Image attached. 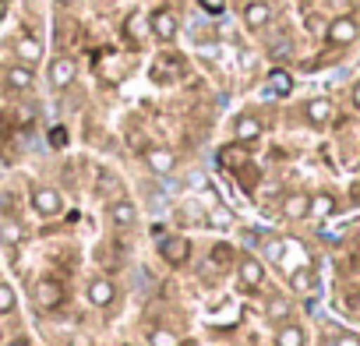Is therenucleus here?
Here are the masks:
<instances>
[{"instance_id": "f257e3e1", "label": "nucleus", "mask_w": 360, "mask_h": 346, "mask_svg": "<svg viewBox=\"0 0 360 346\" xmlns=\"http://www.w3.org/2000/svg\"><path fill=\"white\" fill-rule=\"evenodd\" d=\"M148 29H152V36H155V39L169 43V39H176V32H180V18H176L169 8H159V11L148 18Z\"/></svg>"}, {"instance_id": "f03ea898", "label": "nucleus", "mask_w": 360, "mask_h": 346, "mask_svg": "<svg viewBox=\"0 0 360 346\" xmlns=\"http://www.w3.org/2000/svg\"><path fill=\"white\" fill-rule=\"evenodd\" d=\"M32 209L50 219V216H60V212H64V198H60V191H53V188H36V191H32Z\"/></svg>"}, {"instance_id": "7ed1b4c3", "label": "nucleus", "mask_w": 360, "mask_h": 346, "mask_svg": "<svg viewBox=\"0 0 360 346\" xmlns=\"http://www.w3.org/2000/svg\"><path fill=\"white\" fill-rule=\"evenodd\" d=\"M356 36H360V25H356V18H349V15H342V18H335V22L328 25V43H332V46H349Z\"/></svg>"}, {"instance_id": "20e7f679", "label": "nucleus", "mask_w": 360, "mask_h": 346, "mask_svg": "<svg viewBox=\"0 0 360 346\" xmlns=\"http://www.w3.org/2000/svg\"><path fill=\"white\" fill-rule=\"evenodd\" d=\"M75 78H78V64H75L71 57H57V60L50 64V85H53V89H68Z\"/></svg>"}, {"instance_id": "39448f33", "label": "nucleus", "mask_w": 360, "mask_h": 346, "mask_svg": "<svg viewBox=\"0 0 360 346\" xmlns=\"http://www.w3.org/2000/svg\"><path fill=\"white\" fill-rule=\"evenodd\" d=\"M159 251H162V258H166L169 265H184V262L191 258V244H188V237H169V241L159 244Z\"/></svg>"}, {"instance_id": "423d86ee", "label": "nucleus", "mask_w": 360, "mask_h": 346, "mask_svg": "<svg viewBox=\"0 0 360 346\" xmlns=\"http://www.w3.org/2000/svg\"><path fill=\"white\" fill-rule=\"evenodd\" d=\"M36 300H39V307H46V311L60 307V300H64L60 283H57V279H39V283H36Z\"/></svg>"}, {"instance_id": "0eeeda50", "label": "nucleus", "mask_w": 360, "mask_h": 346, "mask_svg": "<svg viewBox=\"0 0 360 346\" xmlns=\"http://www.w3.org/2000/svg\"><path fill=\"white\" fill-rule=\"evenodd\" d=\"M272 22V8L265 4V0H251V4H244V25L248 29H265Z\"/></svg>"}, {"instance_id": "6e6552de", "label": "nucleus", "mask_w": 360, "mask_h": 346, "mask_svg": "<svg viewBox=\"0 0 360 346\" xmlns=\"http://www.w3.org/2000/svg\"><path fill=\"white\" fill-rule=\"evenodd\" d=\"M15 53H18V64H39L43 60V43L36 39V36H22L18 43H15Z\"/></svg>"}, {"instance_id": "1a4fd4ad", "label": "nucleus", "mask_w": 360, "mask_h": 346, "mask_svg": "<svg viewBox=\"0 0 360 346\" xmlns=\"http://www.w3.org/2000/svg\"><path fill=\"white\" fill-rule=\"evenodd\" d=\"M4 82H8V89L25 92V89H32L36 75H32V68H29V64H15V68H8V71H4Z\"/></svg>"}, {"instance_id": "9d476101", "label": "nucleus", "mask_w": 360, "mask_h": 346, "mask_svg": "<svg viewBox=\"0 0 360 346\" xmlns=\"http://www.w3.org/2000/svg\"><path fill=\"white\" fill-rule=\"evenodd\" d=\"M307 212H311V195L293 191V195L283 198V216H286V219H304Z\"/></svg>"}, {"instance_id": "9b49d317", "label": "nucleus", "mask_w": 360, "mask_h": 346, "mask_svg": "<svg viewBox=\"0 0 360 346\" xmlns=\"http://www.w3.org/2000/svg\"><path fill=\"white\" fill-rule=\"evenodd\" d=\"M113 297H117V290H113L110 279H92V283H89V304H96V307H110Z\"/></svg>"}, {"instance_id": "f8f14e48", "label": "nucleus", "mask_w": 360, "mask_h": 346, "mask_svg": "<svg viewBox=\"0 0 360 346\" xmlns=\"http://www.w3.org/2000/svg\"><path fill=\"white\" fill-rule=\"evenodd\" d=\"M237 272H240V283L244 286H262V279H265V269H262V262L258 258H240V265H237Z\"/></svg>"}, {"instance_id": "ddd939ff", "label": "nucleus", "mask_w": 360, "mask_h": 346, "mask_svg": "<svg viewBox=\"0 0 360 346\" xmlns=\"http://www.w3.org/2000/svg\"><path fill=\"white\" fill-rule=\"evenodd\" d=\"M258 134H262V124L255 120V117H237V124H233V138L240 141V145H248V141H258Z\"/></svg>"}, {"instance_id": "4468645a", "label": "nucleus", "mask_w": 360, "mask_h": 346, "mask_svg": "<svg viewBox=\"0 0 360 346\" xmlns=\"http://www.w3.org/2000/svg\"><path fill=\"white\" fill-rule=\"evenodd\" d=\"M145 162H148V169H155V173H169V169L176 166V155H173L169 148H148V152H145Z\"/></svg>"}, {"instance_id": "2eb2a0df", "label": "nucleus", "mask_w": 360, "mask_h": 346, "mask_svg": "<svg viewBox=\"0 0 360 346\" xmlns=\"http://www.w3.org/2000/svg\"><path fill=\"white\" fill-rule=\"evenodd\" d=\"M304 113H307V120H311V124H318V127H321V124H328V120H332V99L318 96V99H311V103H307V110H304Z\"/></svg>"}, {"instance_id": "dca6fc26", "label": "nucleus", "mask_w": 360, "mask_h": 346, "mask_svg": "<svg viewBox=\"0 0 360 346\" xmlns=\"http://www.w3.org/2000/svg\"><path fill=\"white\" fill-rule=\"evenodd\" d=\"M110 219H113V226H131V223L138 219V209H134V202H127V198L113 202V205H110Z\"/></svg>"}, {"instance_id": "f3484780", "label": "nucleus", "mask_w": 360, "mask_h": 346, "mask_svg": "<svg viewBox=\"0 0 360 346\" xmlns=\"http://www.w3.org/2000/svg\"><path fill=\"white\" fill-rule=\"evenodd\" d=\"M335 212V198L328 195V191H318V195H311V219H328Z\"/></svg>"}, {"instance_id": "a211bd4d", "label": "nucleus", "mask_w": 360, "mask_h": 346, "mask_svg": "<svg viewBox=\"0 0 360 346\" xmlns=\"http://www.w3.org/2000/svg\"><path fill=\"white\" fill-rule=\"evenodd\" d=\"M304 342H307V335H304L300 325H279V332H276V346H304Z\"/></svg>"}, {"instance_id": "6ab92c4d", "label": "nucleus", "mask_w": 360, "mask_h": 346, "mask_svg": "<svg viewBox=\"0 0 360 346\" xmlns=\"http://www.w3.org/2000/svg\"><path fill=\"white\" fill-rule=\"evenodd\" d=\"M0 241H4L8 248L22 244V241H25V226H22L18 219H4V223H0Z\"/></svg>"}, {"instance_id": "aec40b11", "label": "nucleus", "mask_w": 360, "mask_h": 346, "mask_svg": "<svg viewBox=\"0 0 360 346\" xmlns=\"http://www.w3.org/2000/svg\"><path fill=\"white\" fill-rule=\"evenodd\" d=\"M290 286H293L297 293H311V290H314V272H311L307 265L293 269V272H290Z\"/></svg>"}, {"instance_id": "412c9836", "label": "nucleus", "mask_w": 360, "mask_h": 346, "mask_svg": "<svg viewBox=\"0 0 360 346\" xmlns=\"http://www.w3.org/2000/svg\"><path fill=\"white\" fill-rule=\"evenodd\" d=\"M265 314H269V321H286L290 318V300L286 297H272L265 304Z\"/></svg>"}, {"instance_id": "4be33fe9", "label": "nucleus", "mask_w": 360, "mask_h": 346, "mask_svg": "<svg viewBox=\"0 0 360 346\" xmlns=\"http://www.w3.org/2000/svg\"><path fill=\"white\" fill-rule=\"evenodd\" d=\"M148 346H180V335H176V332H169V328H152Z\"/></svg>"}, {"instance_id": "5701e85b", "label": "nucleus", "mask_w": 360, "mask_h": 346, "mask_svg": "<svg viewBox=\"0 0 360 346\" xmlns=\"http://www.w3.org/2000/svg\"><path fill=\"white\" fill-rule=\"evenodd\" d=\"M15 304H18L15 290H11L8 283H0V314H11V311H15Z\"/></svg>"}, {"instance_id": "b1692460", "label": "nucleus", "mask_w": 360, "mask_h": 346, "mask_svg": "<svg viewBox=\"0 0 360 346\" xmlns=\"http://www.w3.org/2000/svg\"><path fill=\"white\" fill-rule=\"evenodd\" d=\"M145 36V18L134 11L131 18H127V39H141Z\"/></svg>"}, {"instance_id": "393cba45", "label": "nucleus", "mask_w": 360, "mask_h": 346, "mask_svg": "<svg viewBox=\"0 0 360 346\" xmlns=\"http://www.w3.org/2000/svg\"><path fill=\"white\" fill-rule=\"evenodd\" d=\"M269 85H272V92H290V89H293V82H290L286 71H276V75L269 78Z\"/></svg>"}, {"instance_id": "a878e982", "label": "nucleus", "mask_w": 360, "mask_h": 346, "mask_svg": "<svg viewBox=\"0 0 360 346\" xmlns=\"http://www.w3.org/2000/svg\"><path fill=\"white\" fill-rule=\"evenodd\" d=\"M283 255H286L283 241H265V258L269 262H283Z\"/></svg>"}, {"instance_id": "bb28decb", "label": "nucleus", "mask_w": 360, "mask_h": 346, "mask_svg": "<svg viewBox=\"0 0 360 346\" xmlns=\"http://www.w3.org/2000/svg\"><path fill=\"white\" fill-rule=\"evenodd\" d=\"M212 223H216V226H226V223H230V212H223V209L212 212Z\"/></svg>"}, {"instance_id": "cd10ccee", "label": "nucleus", "mask_w": 360, "mask_h": 346, "mask_svg": "<svg viewBox=\"0 0 360 346\" xmlns=\"http://www.w3.org/2000/svg\"><path fill=\"white\" fill-rule=\"evenodd\" d=\"M71 346H92V339H89V335H75Z\"/></svg>"}, {"instance_id": "c85d7f7f", "label": "nucleus", "mask_w": 360, "mask_h": 346, "mask_svg": "<svg viewBox=\"0 0 360 346\" xmlns=\"http://www.w3.org/2000/svg\"><path fill=\"white\" fill-rule=\"evenodd\" d=\"M353 106H356V110H360V82H356V85H353Z\"/></svg>"}, {"instance_id": "c756f323", "label": "nucleus", "mask_w": 360, "mask_h": 346, "mask_svg": "<svg viewBox=\"0 0 360 346\" xmlns=\"http://www.w3.org/2000/svg\"><path fill=\"white\" fill-rule=\"evenodd\" d=\"M4 11H8V0H0V18H4Z\"/></svg>"}, {"instance_id": "7c9ffc66", "label": "nucleus", "mask_w": 360, "mask_h": 346, "mask_svg": "<svg viewBox=\"0 0 360 346\" xmlns=\"http://www.w3.org/2000/svg\"><path fill=\"white\" fill-rule=\"evenodd\" d=\"M8 346H29V342H25V339H15V342H8Z\"/></svg>"}, {"instance_id": "2f4dec72", "label": "nucleus", "mask_w": 360, "mask_h": 346, "mask_svg": "<svg viewBox=\"0 0 360 346\" xmlns=\"http://www.w3.org/2000/svg\"><path fill=\"white\" fill-rule=\"evenodd\" d=\"M60 4H75V0H60Z\"/></svg>"}]
</instances>
